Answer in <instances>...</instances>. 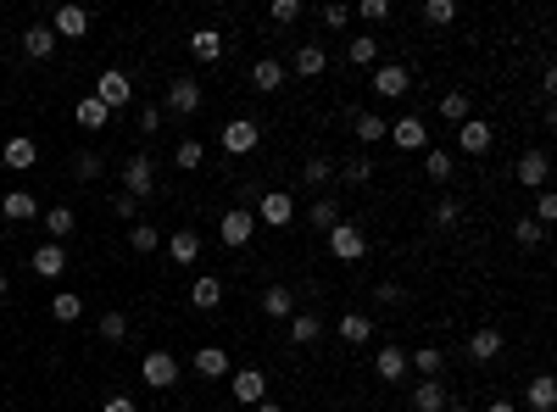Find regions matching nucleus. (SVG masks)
Wrapping results in <instances>:
<instances>
[{"instance_id":"0eeeda50","label":"nucleus","mask_w":557,"mask_h":412,"mask_svg":"<svg viewBox=\"0 0 557 412\" xmlns=\"http://www.w3.org/2000/svg\"><path fill=\"white\" fill-rule=\"evenodd\" d=\"M412 90V73L402 67V61H385V67H374V95H385V100H402Z\"/></svg>"},{"instance_id":"473e14b6","label":"nucleus","mask_w":557,"mask_h":412,"mask_svg":"<svg viewBox=\"0 0 557 412\" xmlns=\"http://www.w3.org/2000/svg\"><path fill=\"white\" fill-rule=\"evenodd\" d=\"M441 352H435V345H418V352H407V368H418V374L424 379H441Z\"/></svg>"},{"instance_id":"7ed1b4c3","label":"nucleus","mask_w":557,"mask_h":412,"mask_svg":"<svg viewBox=\"0 0 557 412\" xmlns=\"http://www.w3.org/2000/svg\"><path fill=\"white\" fill-rule=\"evenodd\" d=\"M257 218L267 223V229H290V223H296V201L284 195V190H267V195L257 201Z\"/></svg>"},{"instance_id":"9b49d317","label":"nucleus","mask_w":557,"mask_h":412,"mask_svg":"<svg viewBox=\"0 0 557 412\" xmlns=\"http://www.w3.org/2000/svg\"><path fill=\"white\" fill-rule=\"evenodd\" d=\"M257 139H262L257 123H251V117H235L229 129H223V151H229V156H245V151H257Z\"/></svg>"},{"instance_id":"6e6552de","label":"nucleus","mask_w":557,"mask_h":412,"mask_svg":"<svg viewBox=\"0 0 557 412\" xmlns=\"http://www.w3.org/2000/svg\"><path fill=\"white\" fill-rule=\"evenodd\" d=\"M218 234H223V245H245L257 234V212H245V206H229L223 212V223H218Z\"/></svg>"},{"instance_id":"4d7b16f0","label":"nucleus","mask_w":557,"mask_h":412,"mask_svg":"<svg viewBox=\"0 0 557 412\" xmlns=\"http://www.w3.org/2000/svg\"><path fill=\"white\" fill-rule=\"evenodd\" d=\"M139 129L156 134V129H162V107H139Z\"/></svg>"},{"instance_id":"20e7f679","label":"nucleus","mask_w":557,"mask_h":412,"mask_svg":"<svg viewBox=\"0 0 557 412\" xmlns=\"http://www.w3.org/2000/svg\"><path fill=\"white\" fill-rule=\"evenodd\" d=\"M139 374H146L151 390H173V384H179V357H168V352H146Z\"/></svg>"},{"instance_id":"de8ad7c7","label":"nucleus","mask_w":557,"mask_h":412,"mask_svg":"<svg viewBox=\"0 0 557 412\" xmlns=\"http://www.w3.org/2000/svg\"><path fill=\"white\" fill-rule=\"evenodd\" d=\"M441 117H446V123H468V95L451 90V95L441 100Z\"/></svg>"},{"instance_id":"a211bd4d","label":"nucleus","mask_w":557,"mask_h":412,"mask_svg":"<svg viewBox=\"0 0 557 412\" xmlns=\"http://www.w3.org/2000/svg\"><path fill=\"white\" fill-rule=\"evenodd\" d=\"M374 374H379L385 384L407 379V352H402V345H379V357H374Z\"/></svg>"},{"instance_id":"13d9d810","label":"nucleus","mask_w":557,"mask_h":412,"mask_svg":"<svg viewBox=\"0 0 557 412\" xmlns=\"http://www.w3.org/2000/svg\"><path fill=\"white\" fill-rule=\"evenodd\" d=\"M100 412H139L129 396H107V407H100Z\"/></svg>"},{"instance_id":"72a5a7b5","label":"nucleus","mask_w":557,"mask_h":412,"mask_svg":"<svg viewBox=\"0 0 557 412\" xmlns=\"http://www.w3.org/2000/svg\"><path fill=\"white\" fill-rule=\"evenodd\" d=\"M0 212H6L12 223H34V195L28 190H12L6 201H0Z\"/></svg>"},{"instance_id":"4be33fe9","label":"nucleus","mask_w":557,"mask_h":412,"mask_svg":"<svg viewBox=\"0 0 557 412\" xmlns=\"http://www.w3.org/2000/svg\"><path fill=\"white\" fill-rule=\"evenodd\" d=\"M34 273L39 279H61L68 273V251H61V245H39L34 251Z\"/></svg>"},{"instance_id":"3c124183","label":"nucleus","mask_w":557,"mask_h":412,"mask_svg":"<svg viewBox=\"0 0 557 412\" xmlns=\"http://www.w3.org/2000/svg\"><path fill=\"white\" fill-rule=\"evenodd\" d=\"M552 218H557V195H552V190H541V201H535V223H541V229H546Z\"/></svg>"},{"instance_id":"052dcab7","label":"nucleus","mask_w":557,"mask_h":412,"mask_svg":"<svg viewBox=\"0 0 557 412\" xmlns=\"http://www.w3.org/2000/svg\"><path fill=\"white\" fill-rule=\"evenodd\" d=\"M251 412H284V407H279V401H257Z\"/></svg>"},{"instance_id":"6e6d98bb","label":"nucleus","mask_w":557,"mask_h":412,"mask_svg":"<svg viewBox=\"0 0 557 412\" xmlns=\"http://www.w3.org/2000/svg\"><path fill=\"white\" fill-rule=\"evenodd\" d=\"M112 212H117L123 223H134V212H139V201H134V195H117V201H112Z\"/></svg>"},{"instance_id":"cd10ccee","label":"nucleus","mask_w":557,"mask_h":412,"mask_svg":"<svg viewBox=\"0 0 557 412\" xmlns=\"http://www.w3.org/2000/svg\"><path fill=\"white\" fill-rule=\"evenodd\" d=\"M23 51H28L34 61H45V56L56 51V34H51V23H34V28L23 34Z\"/></svg>"},{"instance_id":"6ab92c4d","label":"nucleus","mask_w":557,"mask_h":412,"mask_svg":"<svg viewBox=\"0 0 557 412\" xmlns=\"http://www.w3.org/2000/svg\"><path fill=\"white\" fill-rule=\"evenodd\" d=\"M446 390H441V379H418L412 384V412H446Z\"/></svg>"},{"instance_id":"423d86ee","label":"nucleus","mask_w":557,"mask_h":412,"mask_svg":"<svg viewBox=\"0 0 557 412\" xmlns=\"http://www.w3.org/2000/svg\"><path fill=\"white\" fill-rule=\"evenodd\" d=\"M458 146H463L468 156H485L490 146H497V129H490L485 117H468V123H458Z\"/></svg>"},{"instance_id":"dca6fc26","label":"nucleus","mask_w":557,"mask_h":412,"mask_svg":"<svg viewBox=\"0 0 557 412\" xmlns=\"http://www.w3.org/2000/svg\"><path fill=\"white\" fill-rule=\"evenodd\" d=\"M190 368L201 379H223V374H229V352H223V345H201V352L190 357Z\"/></svg>"},{"instance_id":"f3484780","label":"nucleus","mask_w":557,"mask_h":412,"mask_svg":"<svg viewBox=\"0 0 557 412\" xmlns=\"http://www.w3.org/2000/svg\"><path fill=\"white\" fill-rule=\"evenodd\" d=\"M524 407H529V412H552V407H557V379H552V374H535L529 390H524Z\"/></svg>"},{"instance_id":"79ce46f5","label":"nucleus","mask_w":557,"mask_h":412,"mask_svg":"<svg viewBox=\"0 0 557 412\" xmlns=\"http://www.w3.org/2000/svg\"><path fill=\"white\" fill-rule=\"evenodd\" d=\"M513 240H519L524 251H535V245L546 240V229H541V223H535V218H519V223H513Z\"/></svg>"},{"instance_id":"f704fd0d","label":"nucleus","mask_w":557,"mask_h":412,"mask_svg":"<svg viewBox=\"0 0 557 412\" xmlns=\"http://www.w3.org/2000/svg\"><path fill=\"white\" fill-rule=\"evenodd\" d=\"M424 23H429V28L458 23V0H424Z\"/></svg>"},{"instance_id":"09e8293b","label":"nucleus","mask_w":557,"mask_h":412,"mask_svg":"<svg viewBox=\"0 0 557 412\" xmlns=\"http://www.w3.org/2000/svg\"><path fill=\"white\" fill-rule=\"evenodd\" d=\"M73 173H78V178H100V156H95V151H78V156H73Z\"/></svg>"},{"instance_id":"ddd939ff","label":"nucleus","mask_w":557,"mask_h":412,"mask_svg":"<svg viewBox=\"0 0 557 412\" xmlns=\"http://www.w3.org/2000/svg\"><path fill=\"white\" fill-rule=\"evenodd\" d=\"M385 139H396L402 151H424L429 146V129H424V117H402V123H390Z\"/></svg>"},{"instance_id":"a18cd8bd","label":"nucleus","mask_w":557,"mask_h":412,"mask_svg":"<svg viewBox=\"0 0 557 412\" xmlns=\"http://www.w3.org/2000/svg\"><path fill=\"white\" fill-rule=\"evenodd\" d=\"M173 162H179V168H184V173H195V168H201V162H206V146H201V139H184V146H179V156H173Z\"/></svg>"},{"instance_id":"a878e982","label":"nucleus","mask_w":557,"mask_h":412,"mask_svg":"<svg viewBox=\"0 0 557 412\" xmlns=\"http://www.w3.org/2000/svg\"><path fill=\"white\" fill-rule=\"evenodd\" d=\"M497 352H502V335H497V329H473V335H468V357H473V362H497Z\"/></svg>"},{"instance_id":"1a4fd4ad","label":"nucleus","mask_w":557,"mask_h":412,"mask_svg":"<svg viewBox=\"0 0 557 412\" xmlns=\"http://www.w3.org/2000/svg\"><path fill=\"white\" fill-rule=\"evenodd\" d=\"M51 34H56V45H61V39H84V34H90V12H84V6H56Z\"/></svg>"},{"instance_id":"f257e3e1","label":"nucleus","mask_w":557,"mask_h":412,"mask_svg":"<svg viewBox=\"0 0 557 412\" xmlns=\"http://www.w3.org/2000/svg\"><path fill=\"white\" fill-rule=\"evenodd\" d=\"M95 100H100V107H107V112H117V107H129V100H134V84H129V73H117V67H107V73H100V78H95Z\"/></svg>"},{"instance_id":"a19ab883","label":"nucleus","mask_w":557,"mask_h":412,"mask_svg":"<svg viewBox=\"0 0 557 412\" xmlns=\"http://www.w3.org/2000/svg\"><path fill=\"white\" fill-rule=\"evenodd\" d=\"M340 178L346 184H368V178H374V162H368V156H346L340 162Z\"/></svg>"},{"instance_id":"8fccbe9b","label":"nucleus","mask_w":557,"mask_h":412,"mask_svg":"<svg viewBox=\"0 0 557 412\" xmlns=\"http://www.w3.org/2000/svg\"><path fill=\"white\" fill-rule=\"evenodd\" d=\"M458 212H463V206L451 201V195H446V201H435V229H451V223H458Z\"/></svg>"},{"instance_id":"603ef678","label":"nucleus","mask_w":557,"mask_h":412,"mask_svg":"<svg viewBox=\"0 0 557 412\" xmlns=\"http://www.w3.org/2000/svg\"><path fill=\"white\" fill-rule=\"evenodd\" d=\"M267 17H274V23H296V17H301V0H274V12H267Z\"/></svg>"},{"instance_id":"4468645a","label":"nucleus","mask_w":557,"mask_h":412,"mask_svg":"<svg viewBox=\"0 0 557 412\" xmlns=\"http://www.w3.org/2000/svg\"><path fill=\"white\" fill-rule=\"evenodd\" d=\"M546 173H552L546 151H524L519 156V184H524V190H546Z\"/></svg>"},{"instance_id":"4c0bfd02","label":"nucleus","mask_w":557,"mask_h":412,"mask_svg":"<svg viewBox=\"0 0 557 412\" xmlns=\"http://www.w3.org/2000/svg\"><path fill=\"white\" fill-rule=\"evenodd\" d=\"M190 301L201 306V313H212V306L223 301V284H218V279H195V290H190Z\"/></svg>"},{"instance_id":"58836bf2","label":"nucleus","mask_w":557,"mask_h":412,"mask_svg":"<svg viewBox=\"0 0 557 412\" xmlns=\"http://www.w3.org/2000/svg\"><path fill=\"white\" fill-rule=\"evenodd\" d=\"M107 107H100V100L95 95H84V100H78V123H84V129H107Z\"/></svg>"},{"instance_id":"5701e85b","label":"nucleus","mask_w":557,"mask_h":412,"mask_svg":"<svg viewBox=\"0 0 557 412\" xmlns=\"http://www.w3.org/2000/svg\"><path fill=\"white\" fill-rule=\"evenodd\" d=\"M284 84V61H274V56H262L257 67H251V90H262V95H274Z\"/></svg>"},{"instance_id":"aec40b11","label":"nucleus","mask_w":557,"mask_h":412,"mask_svg":"<svg viewBox=\"0 0 557 412\" xmlns=\"http://www.w3.org/2000/svg\"><path fill=\"white\" fill-rule=\"evenodd\" d=\"M168 257H173L179 267H190V262L201 257V234H195V229H173V234H168Z\"/></svg>"},{"instance_id":"b1692460","label":"nucleus","mask_w":557,"mask_h":412,"mask_svg":"<svg viewBox=\"0 0 557 412\" xmlns=\"http://www.w3.org/2000/svg\"><path fill=\"white\" fill-rule=\"evenodd\" d=\"M0 156H6V168L23 173V168H34V162H39V146H34L28 134H17V139H6V151H0Z\"/></svg>"},{"instance_id":"f8f14e48","label":"nucleus","mask_w":557,"mask_h":412,"mask_svg":"<svg viewBox=\"0 0 557 412\" xmlns=\"http://www.w3.org/2000/svg\"><path fill=\"white\" fill-rule=\"evenodd\" d=\"M168 112L173 117L201 112V84H195V78H173V84H168Z\"/></svg>"},{"instance_id":"412c9836","label":"nucleus","mask_w":557,"mask_h":412,"mask_svg":"<svg viewBox=\"0 0 557 412\" xmlns=\"http://www.w3.org/2000/svg\"><path fill=\"white\" fill-rule=\"evenodd\" d=\"M340 340L346 345H368L374 340V318L368 313H340Z\"/></svg>"},{"instance_id":"c85d7f7f","label":"nucleus","mask_w":557,"mask_h":412,"mask_svg":"<svg viewBox=\"0 0 557 412\" xmlns=\"http://www.w3.org/2000/svg\"><path fill=\"white\" fill-rule=\"evenodd\" d=\"M323 67H329L323 45H296V78H318Z\"/></svg>"},{"instance_id":"864d4df0","label":"nucleus","mask_w":557,"mask_h":412,"mask_svg":"<svg viewBox=\"0 0 557 412\" xmlns=\"http://www.w3.org/2000/svg\"><path fill=\"white\" fill-rule=\"evenodd\" d=\"M362 17H368V23H385V17H390V0H362V6H357Z\"/></svg>"},{"instance_id":"39448f33","label":"nucleus","mask_w":557,"mask_h":412,"mask_svg":"<svg viewBox=\"0 0 557 412\" xmlns=\"http://www.w3.org/2000/svg\"><path fill=\"white\" fill-rule=\"evenodd\" d=\"M229 390H235V401H245V407H257V401H267V374H262V368H235V379H229Z\"/></svg>"},{"instance_id":"bb28decb","label":"nucleus","mask_w":557,"mask_h":412,"mask_svg":"<svg viewBox=\"0 0 557 412\" xmlns=\"http://www.w3.org/2000/svg\"><path fill=\"white\" fill-rule=\"evenodd\" d=\"M73 229H78L73 206H51V212H45V234H51V245H61V240H68Z\"/></svg>"},{"instance_id":"c03bdc74","label":"nucleus","mask_w":557,"mask_h":412,"mask_svg":"<svg viewBox=\"0 0 557 412\" xmlns=\"http://www.w3.org/2000/svg\"><path fill=\"white\" fill-rule=\"evenodd\" d=\"M100 340H129V313H100Z\"/></svg>"},{"instance_id":"c756f323","label":"nucleus","mask_w":557,"mask_h":412,"mask_svg":"<svg viewBox=\"0 0 557 412\" xmlns=\"http://www.w3.org/2000/svg\"><path fill=\"white\" fill-rule=\"evenodd\" d=\"M352 129H357V139H362V146H379V139L390 134V123H385L379 112H357V123H352Z\"/></svg>"},{"instance_id":"e433bc0d","label":"nucleus","mask_w":557,"mask_h":412,"mask_svg":"<svg viewBox=\"0 0 557 412\" xmlns=\"http://www.w3.org/2000/svg\"><path fill=\"white\" fill-rule=\"evenodd\" d=\"M346 56H352L357 67H368V61H379V39H374V34H357L352 45H346Z\"/></svg>"},{"instance_id":"f03ea898","label":"nucleus","mask_w":557,"mask_h":412,"mask_svg":"<svg viewBox=\"0 0 557 412\" xmlns=\"http://www.w3.org/2000/svg\"><path fill=\"white\" fill-rule=\"evenodd\" d=\"M329 251H335L340 262H362V251H368V234L357 229V223H335V229H329Z\"/></svg>"},{"instance_id":"2eb2a0df","label":"nucleus","mask_w":557,"mask_h":412,"mask_svg":"<svg viewBox=\"0 0 557 412\" xmlns=\"http://www.w3.org/2000/svg\"><path fill=\"white\" fill-rule=\"evenodd\" d=\"M262 318H279V323L296 318V290H290V284H274V290L262 296Z\"/></svg>"},{"instance_id":"49530a36","label":"nucleus","mask_w":557,"mask_h":412,"mask_svg":"<svg viewBox=\"0 0 557 412\" xmlns=\"http://www.w3.org/2000/svg\"><path fill=\"white\" fill-rule=\"evenodd\" d=\"M329 173H335V162H329V156H306L301 184H329Z\"/></svg>"},{"instance_id":"c9c22d12","label":"nucleus","mask_w":557,"mask_h":412,"mask_svg":"<svg viewBox=\"0 0 557 412\" xmlns=\"http://www.w3.org/2000/svg\"><path fill=\"white\" fill-rule=\"evenodd\" d=\"M129 245L146 257V251H156V245H162V229H156V223H134V229H129Z\"/></svg>"},{"instance_id":"393cba45","label":"nucleus","mask_w":557,"mask_h":412,"mask_svg":"<svg viewBox=\"0 0 557 412\" xmlns=\"http://www.w3.org/2000/svg\"><path fill=\"white\" fill-rule=\"evenodd\" d=\"M190 56L195 61H223V34L218 28H195L190 34Z\"/></svg>"},{"instance_id":"7c9ffc66","label":"nucleus","mask_w":557,"mask_h":412,"mask_svg":"<svg viewBox=\"0 0 557 412\" xmlns=\"http://www.w3.org/2000/svg\"><path fill=\"white\" fill-rule=\"evenodd\" d=\"M335 223H340V206L329 201V195L306 206V229H323V234H329V229H335Z\"/></svg>"},{"instance_id":"5fc2aeb1","label":"nucleus","mask_w":557,"mask_h":412,"mask_svg":"<svg viewBox=\"0 0 557 412\" xmlns=\"http://www.w3.org/2000/svg\"><path fill=\"white\" fill-rule=\"evenodd\" d=\"M318 17H323V23H329V28H346V23H352V6H323Z\"/></svg>"},{"instance_id":"37998d69","label":"nucleus","mask_w":557,"mask_h":412,"mask_svg":"<svg viewBox=\"0 0 557 412\" xmlns=\"http://www.w3.org/2000/svg\"><path fill=\"white\" fill-rule=\"evenodd\" d=\"M78 313H84V301L68 296V290H61V296L51 301V318H56V323H78Z\"/></svg>"},{"instance_id":"9d476101","label":"nucleus","mask_w":557,"mask_h":412,"mask_svg":"<svg viewBox=\"0 0 557 412\" xmlns=\"http://www.w3.org/2000/svg\"><path fill=\"white\" fill-rule=\"evenodd\" d=\"M156 190V173H151V156H129V168H123V195H151Z\"/></svg>"},{"instance_id":"680f3d73","label":"nucleus","mask_w":557,"mask_h":412,"mask_svg":"<svg viewBox=\"0 0 557 412\" xmlns=\"http://www.w3.org/2000/svg\"><path fill=\"white\" fill-rule=\"evenodd\" d=\"M6 296H12V279H6V273H0V301H6Z\"/></svg>"},{"instance_id":"2f4dec72","label":"nucleus","mask_w":557,"mask_h":412,"mask_svg":"<svg viewBox=\"0 0 557 412\" xmlns=\"http://www.w3.org/2000/svg\"><path fill=\"white\" fill-rule=\"evenodd\" d=\"M318 335H323V318H318V313H296V318H290V340H296V345H313Z\"/></svg>"},{"instance_id":"bf43d9fd","label":"nucleus","mask_w":557,"mask_h":412,"mask_svg":"<svg viewBox=\"0 0 557 412\" xmlns=\"http://www.w3.org/2000/svg\"><path fill=\"white\" fill-rule=\"evenodd\" d=\"M485 412H519V401H490Z\"/></svg>"},{"instance_id":"ea45409f","label":"nucleus","mask_w":557,"mask_h":412,"mask_svg":"<svg viewBox=\"0 0 557 412\" xmlns=\"http://www.w3.org/2000/svg\"><path fill=\"white\" fill-rule=\"evenodd\" d=\"M424 173L435 178V184H446V178H451V151H441V146L424 151Z\"/></svg>"}]
</instances>
